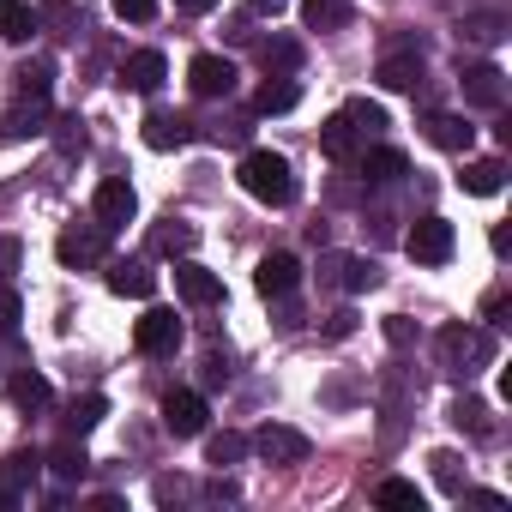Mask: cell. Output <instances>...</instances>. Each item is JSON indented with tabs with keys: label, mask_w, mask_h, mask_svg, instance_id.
Masks as SVG:
<instances>
[{
	"label": "cell",
	"mask_w": 512,
	"mask_h": 512,
	"mask_svg": "<svg viewBox=\"0 0 512 512\" xmlns=\"http://www.w3.org/2000/svg\"><path fill=\"white\" fill-rule=\"evenodd\" d=\"M506 187V163L500 157H476V163H464V193H500Z\"/></svg>",
	"instance_id": "23"
},
{
	"label": "cell",
	"mask_w": 512,
	"mask_h": 512,
	"mask_svg": "<svg viewBox=\"0 0 512 512\" xmlns=\"http://www.w3.org/2000/svg\"><path fill=\"white\" fill-rule=\"evenodd\" d=\"M296 284H302V260H296V253H266L260 272H253V290H260L266 302H284Z\"/></svg>",
	"instance_id": "8"
},
{
	"label": "cell",
	"mask_w": 512,
	"mask_h": 512,
	"mask_svg": "<svg viewBox=\"0 0 512 512\" xmlns=\"http://www.w3.org/2000/svg\"><path fill=\"white\" fill-rule=\"evenodd\" d=\"M37 19H49L55 31H67V25H73V7H67V0H49V7H43Z\"/></svg>",
	"instance_id": "41"
},
{
	"label": "cell",
	"mask_w": 512,
	"mask_h": 512,
	"mask_svg": "<svg viewBox=\"0 0 512 512\" xmlns=\"http://www.w3.org/2000/svg\"><path fill=\"white\" fill-rule=\"evenodd\" d=\"M55 253H61V266H97L103 260V229H61Z\"/></svg>",
	"instance_id": "14"
},
{
	"label": "cell",
	"mask_w": 512,
	"mask_h": 512,
	"mask_svg": "<svg viewBox=\"0 0 512 512\" xmlns=\"http://www.w3.org/2000/svg\"><path fill=\"white\" fill-rule=\"evenodd\" d=\"M374 500H380V506H410V512H422V488L404 482V476H386V482L374 488Z\"/></svg>",
	"instance_id": "33"
},
{
	"label": "cell",
	"mask_w": 512,
	"mask_h": 512,
	"mask_svg": "<svg viewBox=\"0 0 512 512\" xmlns=\"http://www.w3.org/2000/svg\"><path fill=\"white\" fill-rule=\"evenodd\" d=\"M338 115H344L362 139H380V133H386V109H380V103H368V97H350Z\"/></svg>",
	"instance_id": "26"
},
{
	"label": "cell",
	"mask_w": 512,
	"mask_h": 512,
	"mask_svg": "<svg viewBox=\"0 0 512 512\" xmlns=\"http://www.w3.org/2000/svg\"><path fill=\"white\" fill-rule=\"evenodd\" d=\"M163 79H169V61H163L157 49H139V55L121 61V85H127V91H145V97H151Z\"/></svg>",
	"instance_id": "12"
},
{
	"label": "cell",
	"mask_w": 512,
	"mask_h": 512,
	"mask_svg": "<svg viewBox=\"0 0 512 512\" xmlns=\"http://www.w3.org/2000/svg\"><path fill=\"white\" fill-rule=\"evenodd\" d=\"M416 79H422V55H386L380 61V85L386 91H416Z\"/></svg>",
	"instance_id": "25"
},
{
	"label": "cell",
	"mask_w": 512,
	"mask_h": 512,
	"mask_svg": "<svg viewBox=\"0 0 512 512\" xmlns=\"http://www.w3.org/2000/svg\"><path fill=\"white\" fill-rule=\"evenodd\" d=\"M296 97H302V91H296L290 79H266V85H260V97H253V109H260V115H290V109H296Z\"/></svg>",
	"instance_id": "28"
},
{
	"label": "cell",
	"mask_w": 512,
	"mask_h": 512,
	"mask_svg": "<svg viewBox=\"0 0 512 512\" xmlns=\"http://www.w3.org/2000/svg\"><path fill=\"white\" fill-rule=\"evenodd\" d=\"M13 79H19V97H49V85H55V67H49V61H25Z\"/></svg>",
	"instance_id": "35"
},
{
	"label": "cell",
	"mask_w": 512,
	"mask_h": 512,
	"mask_svg": "<svg viewBox=\"0 0 512 512\" xmlns=\"http://www.w3.org/2000/svg\"><path fill=\"white\" fill-rule=\"evenodd\" d=\"M187 85H193V97L217 103V97H229V91H235V61H223V55H193Z\"/></svg>",
	"instance_id": "9"
},
{
	"label": "cell",
	"mask_w": 512,
	"mask_h": 512,
	"mask_svg": "<svg viewBox=\"0 0 512 512\" xmlns=\"http://www.w3.org/2000/svg\"><path fill=\"white\" fill-rule=\"evenodd\" d=\"M428 464H434V482H440L446 494H464V488H470V470H464V458H458V452H434Z\"/></svg>",
	"instance_id": "32"
},
{
	"label": "cell",
	"mask_w": 512,
	"mask_h": 512,
	"mask_svg": "<svg viewBox=\"0 0 512 512\" xmlns=\"http://www.w3.org/2000/svg\"><path fill=\"white\" fill-rule=\"evenodd\" d=\"M458 85H464V103H476V109H500L506 103V73L494 67V61H458Z\"/></svg>",
	"instance_id": "5"
},
{
	"label": "cell",
	"mask_w": 512,
	"mask_h": 512,
	"mask_svg": "<svg viewBox=\"0 0 512 512\" xmlns=\"http://www.w3.org/2000/svg\"><path fill=\"white\" fill-rule=\"evenodd\" d=\"M0 506H19V500H13V494H7V488H0Z\"/></svg>",
	"instance_id": "48"
},
{
	"label": "cell",
	"mask_w": 512,
	"mask_h": 512,
	"mask_svg": "<svg viewBox=\"0 0 512 512\" xmlns=\"http://www.w3.org/2000/svg\"><path fill=\"white\" fill-rule=\"evenodd\" d=\"M260 61H266V73H272V67H278V73H290V67L302 61V49H296V43H266V49H260Z\"/></svg>",
	"instance_id": "38"
},
{
	"label": "cell",
	"mask_w": 512,
	"mask_h": 512,
	"mask_svg": "<svg viewBox=\"0 0 512 512\" xmlns=\"http://www.w3.org/2000/svg\"><path fill=\"white\" fill-rule=\"evenodd\" d=\"M247 7H253V13H260V19H278V13L290 7V0H247Z\"/></svg>",
	"instance_id": "45"
},
{
	"label": "cell",
	"mask_w": 512,
	"mask_h": 512,
	"mask_svg": "<svg viewBox=\"0 0 512 512\" xmlns=\"http://www.w3.org/2000/svg\"><path fill=\"white\" fill-rule=\"evenodd\" d=\"M7 404H13V410H25V416H37V410H49V404H55V392H49V380H43V374H31V368H25V374H13V380H7Z\"/></svg>",
	"instance_id": "17"
},
{
	"label": "cell",
	"mask_w": 512,
	"mask_h": 512,
	"mask_svg": "<svg viewBox=\"0 0 512 512\" xmlns=\"http://www.w3.org/2000/svg\"><path fill=\"white\" fill-rule=\"evenodd\" d=\"M91 211H97V229L109 235V229H127L133 223V211H139V193H133V181L127 175H109V181H97V199H91Z\"/></svg>",
	"instance_id": "4"
},
{
	"label": "cell",
	"mask_w": 512,
	"mask_h": 512,
	"mask_svg": "<svg viewBox=\"0 0 512 512\" xmlns=\"http://www.w3.org/2000/svg\"><path fill=\"white\" fill-rule=\"evenodd\" d=\"M326 332H332V338H350V332H356V314H332V326H326Z\"/></svg>",
	"instance_id": "46"
},
{
	"label": "cell",
	"mask_w": 512,
	"mask_h": 512,
	"mask_svg": "<svg viewBox=\"0 0 512 512\" xmlns=\"http://www.w3.org/2000/svg\"><path fill=\"white\" fill-rule=\"evenodd\" d=\"M175 296H181L187 308H217V302H223V278L205 272L199 260H181V266H175Z\"/></svg>",
	"instance_id": "10"
},
{
	"label": "cell",
	"mask_w": 512,
	"mask_h": 512,
	"mask_svg": "<svg viewBox=\"0 0 512 512\" xmlns=\"http://www.w3.org/2000/svg\"><path fill=\"white\" fill-rule=\"evenodd\" d=\"M356 139H362V133H356L344 115H332V121L320 127V151H326L332 163H356Z\"/></svg>",
	"instance_id": "21"
},
{
	"label": "cell",
	"mask_w": 512,
	"mask_h": 512,
	"mask_svg": "<svg viewBox=\"0 0 512 512\" xmlns=\"http://www.w3.org/2000/svg\"><path fill=\"white\" fill-rule=\"evenodd\" d=\"M109 290H115V296H133V302H145V296H157V272H145V266L121 260V266H109Z\"/></svg>",
	"instance_id": "20"
},
{
	"label": "cell",
	"mask_w": 512,
	"mask_h": 512,
	"mask_svg": "<svg viewBox=\"0 0 512 512\" xmlns=\"http://www.w3.org/2000/svg\"><path fill=\"white\" fill-rule=\"evenodd\" d=\"M241 187L260 199V205H290V199H296L290 157H278V151H247V157H241Z\"/></svg>",
	"instance_id": "2"
},
{
	"label": "cell",
	"mask_w": 512,
	"mask_h": 512,
	"mask_svg": "<svg viewBox=\"0 0 512 512\" xmlns=\"http://www.w3.org/2000/svg\"><path fill=\"white\" fill-rule=\"evenodd\" d=\"M175 7H181V13H211L217 0H175Z\"/></svg>",
	"instance_id": "47"
},
{
	"label": "cell",
	"mask_w": 512,
	"mask_h": 512,
	"mask_svg": "<svg viewBox=\"0 0 512 512\" xmlns=\"http://www.w3.org/2000/svg\"><path fill=\"white\" fill-rule=\"evenodd\" d=\"M37 464H43L37 452H13L7 464H0V488H7V494L19 500V488H25V482H37Z\"/></svg>",
	"instance_id": "30"
},
{
	"label": "cell",
	"mask_w": 512,
	"mask_h": 512,
	"mask_svg": "<svg viewBox=\"0 0 512 512\" xmlns=\"http://www.w3.org/2000/svg\"><path fill=\"white\" fill-rule=\"evenodd\" d=\"M452 247H458V235H452L446 217H422V223H410V235H404V253H410L416 266H446Z\"/></svg>",
	"instance_id": "3"
},
{
	"label": "cell",
	"mask_w": 512,
	"mask_h": 512,
	"mask_svg": "<svg viewBox=\"0 0 512 512\" xmlns=\"http://www.w3.org/2000/svg\"><path fill=\"white\" fill-rule=\"evenodd\" d=\"M434 350H440V368L452 380H476L482 368H494V332L488 326H446L434 338Z\"/></svg>",
	"instance_id": "1"
},
{
	"label": "cell",
	"mask_w": 512,
	"mask_h": 512,
	"mask_svg": "<svg viewBox=\"0 0 512 512\" xmlns=\"http://www.w3.org/2000/svg\"><path fill=\"white\" fill-rule=\"evenodd\" d=\"M193 139V121L187 115H169V109H151L145 115V145L151 151H181Z\"/></svg>",
	"instance_id": "13"
},
{
	"label": "cell",
	"mask_w": 512,
	"mask_h": 512,
	"mask_svg": "<svg viewBox=\"0 0 512 512\" xmlns=\"http://www.w3.org/2000/svg\"><path fill=\"white\" fill-rule=\"evenodd\" d=\"M302 25L308 31H344L350 25V0H302Z\"/></svg>",
	"instance_id": "22"
},
{
	"label": "cell",
	"mask_w": 512,
	"mask_h": 512,
	"mask_svg": "<svg viewBox=\"0 0 512 512\" xmlns=\"http://www.w3.org/2000/svg\"><path fill=\"white\" fill-rule=\"evenodd\" d=\"M428 145H440V151L464 157V151L476 145V127H470L464 115H428Z\"/></svg>",
	"instance_id": "15"
},
{
	"label": "cell",
	"mask_w": 512,
	"mask_h": 512,
	"mask_svg": "<svg viewBox=\"0 0 512 512\" xmlns=\"http://www.w3.org/2000/svg\"><path fill=\"white\" fill-rule=\"evenodd\" d=\"M133 344H139V356H175V344H181L175 308H151V314L133 326Z\"/></svg>",
	"instance_id": "7"
},
{
	"label": "cell",
	"mask_w": 512,
	"mask_h": 512,
	"mask_svg": "<svg viewBox=\"0 0 512 512\" xmlns=\"http://www.w3.org/2000/svg\"><path fill=\"white\" fill-rule=\"evenodd\" d=\"M241 458H247V434L223 428V434H211V440H205V464H217V470H223V464H241Z\"/></svg>",
	"instance_id": "29"
},
{
	"label": "cell",
	"mask_w": 512,
	"mask_h": 512,
	"mask_svg": "<svg viewBox=\"0 0 512 512\" xmlns=\"http://www.w3.org/2000/svg\"><path fill=\"white\" fill-rule=\"evenodd\" d=\"M338 272H344V290H350V296H362V290H374V284H380V266H374V260H362V253H356V260H338Z\"/></svg>",
	"instance_id": "34"
},
{
	"label": "cell",
	"mask_w": 512,
	"mask_h": 512,
	"mask_svg": "<svg viewBox=\"0 0 512 512\" xmlns=\"http://www.w3.org/2000/svg\"><path fill=\"white\" fill-rule=\"evenodd\" d=\"M115 19L121 25H151L157 19V0H115Z\"/></svg>",
	"instance_id": "37"
},
{
	"label": "cell",
	"mask_w": 512,
	"mask_h": 512,
	"mask_svg": "<svg viewBox=\"0 0 512 512\" xmlns=\"http://www.w3.org/2000/svg\"><path fill=\"white\" fill-rule=\"evenodd\" d=\"M181 494H187L181 476H157V500H181Z\"/></svg>",
	"instance_id": "44"
},
{
	"label": "cell",
	"mask_w": 512,
	"mask_h": 512,
	"mask_svg": "<svg viewBox=\"0 0 512 512\" xmlns=\"http://www.w3.org/2000/svg\"><path fill=\"white\" fill-rule=\"evenodd\" d=\"M37 25H43V19H37L31 0H0V43H31Z\"/></svg>",
	"instance_id": "19"
},
{
	"label": "cell",
	"mask_w": 512,
	"mask_h": 512,
	"mask_svg": "<svg viewBox=\"0 0 512 512\" xmlns=\"http://www.w3.org/2000/svg\"><path fill=\"white\" fill-rule=\"evenodd\" d=\"M458 31H464L470 43H500V37H506V19H494V13H470Z\"/></svg>",
	"instance_id": "36"
},
{
	"label": "cell",
	"mask_w": 512,
	"mask_h": 512,
	"mask_svg": "<svg viewBox=\"0 0 512 512\" xmlns=\"http://www.w3.org/2000/svg\"><path fill=\"white\" fill-rule=\"evenodd\" d=\"M19 314H25L19 290H7V284H0V332H19Z\"/></svg>",
	"instance_id": "39"
},
{
	"label": "cell",
	"mask_w": 512,
	"mask_h": 512,
	"mask_svg": "<svg viewBox=\"0 0 512 512\" xmlns=\"http://www.w3.org/2000/svg\"><path fill=\"white\" fill-rule=\"evenodd\" d=\"M446 422H452V428H464L470 440H494V416H488V404H482V398H470V392H458V398H452Z\"/></svg>",
	"instance_id": "18"
},
{
	"label": "cell",
	"mask_w": 512,
	"mask_h": 512,
	"mask_svg": "<svg viewBox=\"0 0 512 512\" xmlns=\"http://www.w3.org/2000/svg\"><path fill=\"white\" fill-rule=\"evenodd\" d=\"M356 175H362V181H404L410 163H404V151L374 145V151H356Z\"/></svg>",
	"instance_id": "16"
},
{
	"label": "cell",
	"mask_w": 512,
	"mask_h": 512,
	"mask_svg": "<svg viewBox=\"0 0 512 512\" xmlns=\"http://www.w3.org/2000/svg\"><path fill=\"white\" fill-rule=\"evenodd\" d=\"M386 338H392V344H398V350H404V344H410V338H416V326H410V320H404V314H392V320H386Z\"/></svg>",
	"instance_id": "42"
},
{
	"label": "cell",
	"mask_w": 512,
	"mask_h": 512,
	"mask_svg": "<svg viewBox=\"0 0 512 512\" xmlns=\"http://www.w3.org/2000/svg\"><path fill=\"white\" fill-rule=\"evenodd\" d=\"M193 241H199V229H193V223H181V217H169V223L151 235V247H157V253H193Z\"/></svg>",
	"instance_id": "31"
},
{
	"label": "cell",
	"mask_w": 512,
	"mask_h": 512,
	"mask_svg": "<svg viewBox=\"0 0 512 512\" xmlns=\"http://www.w3.org/2000/svg\"><path fill=\"white\" fill-rule=\"evenodd\" d=\"M163 428H169L175 440L205 434V398H199V392H169V398H163Z\"/></svg>",
	"instance_id": "11"
},
{
	"label": "cell",
	"mask_w": 512,
	"mask_h": 512,
	"mask_svg": "<svg viewBox=\"0 0 512 512\" xmlns=\"http://www.w3.org/2000/svg\"><path fill=\"white\" fill-rule=\"evenodd\" d=\"M43 464H49V470H55L61 482H79V476L91 470V458H85V446H79V434H67V440H61V446H55V452H49Z\"/></svg>",
	"instance_id": "24"
},
{
	"label": "cell",
	"mask_w": 512,
	"mask_h": 512,
	"mask_svg": "<svg viewBox=\"0 0 512 512\" xmlns=\"http://www.w3.org/2000/svg\"><path fill=\"white\" fill-rule=\"evenodd\" d=\"M223 380H229V356L211 350V356H205V386H223Z\"/></svg>",
	"instance_id": "43"
},
{
	"label": "cell",
	"mask_w": 512,
	"mask_h": 512,
	"mask_svg": "<svg viewBox=\"0 0 512 512\" xmlns=\"http://www.w3.org/2000/svg\"><path fill=\"white\" fill-rule=\"evenodd\" d=\"M253 452H260L266 464H302L308 458V434L290 428V422H266L260 434H253Z\"/></svg>",
	"instance_id": "6"
},
{
	"label": "cell",
	"mask_w": 512,
	"mask_h": 512,
	"mask_svg": "<svg viewBox=\"0 0 512 512\" xmlns=\"http://www.w3.org/2000/svg\"><path fill=\"white\" fill-rule=\"evenodd\" d=\"M103 416H109V398L85 392V398H73V404H67V434H91Z\"/></svg>",
	"instance_id": "27"
},
{
	"label": "cell",
	"mask_w": 512,
	"mask_h": 512,
	"mask_svg": "<svg viewBox=\"0 0 512 512\" xmlns=\"http://www.w3.org/2000/svg\"><path fill=\"white\" fill-rule=\"evenodd\" d=\"M55 139H61V151H67V157H79V151H85V121H61V127H55Z\"/></svg>",
	"instance_id": "40"
}]
</instances>
